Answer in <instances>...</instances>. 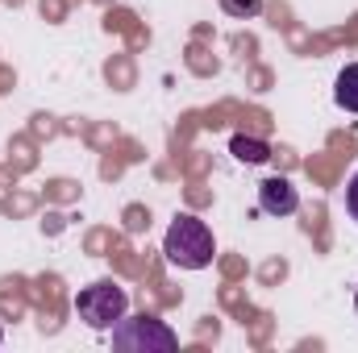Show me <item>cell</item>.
<instances>
[{
	"label": "cell",
	"instance_id": "6da1fadb",
	"mask_svg": "<svg viewBox=\"0 0 358 353\" xmlns=\"http://www.w3.org/2000/svg\"><path fill=\"white\" fill-rule=\"evenodd\" d=\"M163 254L167 262L179 270H204L217 254V241H213V229L200 220V216H176L167 237H163Z\"/></svg>",
	"mask_w": 358,
	"mask_h": 353
},
{
	"label": "cell",
	"instance_id": "277c9868",
	"mask_svg": "<svg viewBox=\"0 0 358 353\" xmlns=\"http://www.w3.org/2000/svg\"><path fill=\"white\" fill-rule=\"evenodd\" d=\"M259 208H263L267 216H292V212L300 208V191H296L283 175L263 179V183H259Z\"/></svg>",
	"mask_w": 358,
	"mask_h": 353
},
{
	"label": "cell",
	"instance_id": "ba28073f",
	"mask_svg": "<svg viewBox=\"0 0 358 353\" xmlns=\"http://www.w3.org/2000/svg\"><path fill=\"white\" fill-rule=\"evenodd\" d=\"M346 212H350V220L358 225V171H355V179L346 183Z\"/></svg>",
	"mask_w": 358,
	"mask_h": 353
},
{
	"label": "cell",
	"instance_id": "30bf717a",
	"mask_svg": "<svg viewBox=\"0 0 358 353\" xmlns=\"http://www.w3.org/2000/svg\"><path fill=\"white\" fill-rule=\"evenodd\" d=\"M0 341H4V333H0Z\"/></svg>",
	"mask_w": 358,
	"mask_h": 353
},
{
	"label": "cell",
	"instance_id": "7a4b0ae2",
	"mask_svg": "<svg viewBox=\"0 0 358 353\" xmlns=\"http://www.w3.org/2000/svg\"><path fill=\"white\" fill-rule=\"evenodd\" d=\"M113 345L121 353H171L179 350V337L171 324L142 312V316H121L113 324Z\"/></svg>",
	"mask_w": 358,
	"mask_h": 353
},
{
	"label": "cell",
	"instance_id": "3957f363",
	"mask_svg": "<svg viewBox=\"0 0 358 353\" xmlns=\"http://www.w3.org/2000/svg\"><path fill=\"white\" fill-rule=\"evenodd\" d=\"M125 308H129V295H125V287H117V283H92L84 287L80 295H76V316L96 329V333H104V329H113L121 316H125Z\"/></svg>",
	"mask_w": 358,
	"mask_h": 353
},
{
	"label": "cell",
	"instance_id": "52a82bcc",
	"mask_svg": "<svg viewBox=\"0 0 358 353\" xmlns=\"http://www.w3.org/2000/svg\"><path fill=\"white\" fill-rule=\"evenodd\" d=\"M221 8H225V17H238V21H246V17H259L263 0H221Z\"/></svg>",
	"mask_w": 358,
	"mask_h": 353
},
{
	"label": "cell",
	"instance_id": "5b68a950",
	"mask_svg": "<svg viewBox=\"0 0 358 353\" xmlns=\"http://www.w3.org/2000/svg\"><path fill=\"white\" fill-rule=\"evenodd\" d=\"M334 100H338V108L358 112V63H346V67L338 71V80H334Z\"/></svg>",
	"mask_w": 358,
	"mask_h": 353
},
{
	"label": "cell",
	"instance_id": "9c48e42d",
	"mask_svg": "<svg viewBox=\"0 0 358 353\" xmlns=\"http://www.w3.org/2000/svg\"><path fill=\"white\" fill-rule=\"evenodd\" d=\"M355 308H358V291H355Z\"/></svg>",
	"mask_w": 358,
	"mask_h": 353
},
{
	"label": "cell",
	"instance_id": "8992f818",
	"mask_svg": "<svg viewBox=\"0 0 358 353\" xmlns=\"http://www.w3.org/2000/svg\"><path fill=\"white\" fill-rule=\"evenodd\" d=\"M229 150H234V158L238 163H250V167H259V163H267L271 158V146L263 137H246V133H238L234 142H229Z\"/></svg>",
	"mask_w": 358,
	"mask_h": 353
}]
</instances>
